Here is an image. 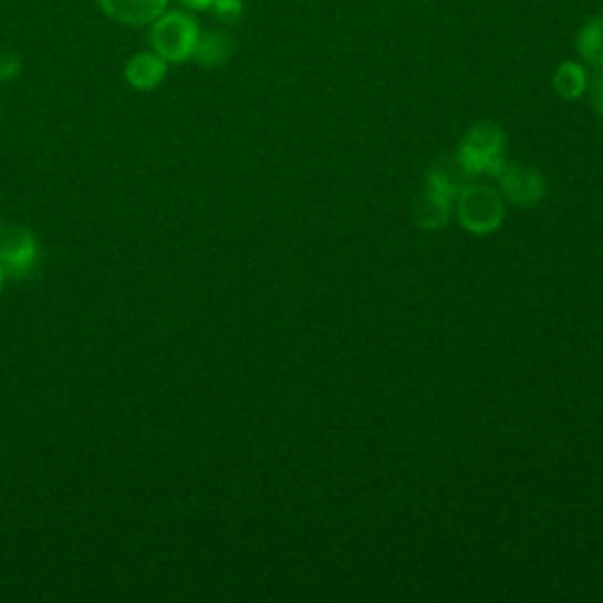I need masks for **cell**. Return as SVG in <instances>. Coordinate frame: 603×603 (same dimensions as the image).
I'll use <instances>...</instances> for the list:
<instances>
[{
  "mask_svg": "<svg viewBox=\"0 0 603 603\" xmlns=\"http://www.w3.org/2000/svg\"><path fill=\"white\" fill-rule=\"evenodd\" d=\"M505 131L498 123H477L471 131L465 135L460 144V154L458 160L462 163V168L471 175H490L498 177L500 170L505 168Z\"/></svg>",
  "mask_w": 603,
  "mask_h": 603,
  "instance_id": "6da1fadb",
  "label": "cell"
},
{
  "mask_svg": "<svg viewBox=\"0 0 603 603\" xmlns=\"http://www.w3.org/2000/svg\"><path fill=\"white\" fill-rule=\"evenodd\" d=\"M460 225L474 236H488L498 231L505 219V198L488 185H471L455 200Z\"/></svg>",
  "mask_w": 603,
  "mask_h": 603,
  "instance_id": "7a4b0ae2",
  "label": "cell"
},
{
  "mask_svg": "<svg viewBox=\"0 0 603 603\" xmlns=\"http://www.w3.org/2000/svg\"><path fill=\"white\" fill-rule=\"evenodd\" d=\"M39 262V241L24 227L0 229V267L6 277L27 279Z\"/></svg>",
  "mask_w": 603,
  "mask_h": 603,
  "instance_id": "3957f363",
  "label": "cell"
},
{
  "mask_svg": "<svg viewBox=\"0 0 603 603\" xmlns=\"http://www.w3.org/2000/svg\"><path fill=\"white\" fill-rule=\"evenodd\" d=\"M498 179H500V194L509 200V204L521 206V208H531L540 204L547 194L544 177L531 166L505 163Z\"/></svg>",
  "mask_w": 603,
  "mask_h": 603,
  "instance_id": "277c9868",
  "label": "cell"
},
{
  "mask_svg": "<svg viewBox=\"0 0 603 603\" xmlns=\"http://www.w3.org/2000/svg\"><path fill=\"white\" fill-rule=\"evenodd\" d=\"M198 31L191 20L181 14H170L154 31V45L166 60L181 62L194 54Z\"/></svg>",
  "mask_w": 603,
  "mask_h": 603,
  "instance_id": "5b68a950",
  "label": "cell"
},
{
  "mask_svg": "<svg viewBox=\"0 0 603 603\" xmlns=\"http://www.w3.org/2000/svg\"><path fill=\"white\" fill-rule=\"evenodd\" d=\"M455 200L434 187L425 185L423 194H419L415 204V222L419 229L425 231H438L448 225L450 212H453Z\"/></svg>",
  "mask_w": 603,
  "mask_h": 603,
  "instance_id": "8992f818",
  "label": "cell"
},
{
  "mask_svg": "<svg viewBox=\"0 0 603 603\" xmlns=\"http://www.w3.org/2000/svg\"><path fill=\"white\" fill-rule=\"evenodd\" d=\"M471 179L474 177L462 168V163L455 158V160L436 163V166L429 170L427 185L434 187L436 191L450 196L453 200H458V196L471 185Z\"/></svg>",
  "mask_w": 603,
  "mask_h": 603,
  "instance_id": "52a82bcc",
  "label": "cell"
},
{
  "mask_svg": "<svg viewBox=\"0 0 603 603\" xmlns=\"http://www.w3.org/2000/svg\"><path fill=\"white\" fill-rule=\"evenodd\" d=\"M102 6L125 24H144L154 20L166 6V0H102Z\"/></svg>",
  "mask_w": 603,
  "mask_h": 603,
  "instance_id": "ba28073f",
  "label": "cell"
},
{
  "mask_svg": "<svg viewBox=\"0 0 603 603\" xmlns=\"http://www.w3.org/2000/svg\"><path fill=\"white\" fill-rule=\"evenodd\" d=\"M588 71L575 62H563L554 73V90L563 100H578L588 93Z\"/></svg>",
  "mask_w": 603,
  "mask_h": 603,
  "instance_id": "9c48e42d",
  "label": "cell"
},
{
  "mask_svg": "<svg viewBox=\"0 0 603 603\" xmlns=\"http://www.w3.org/2000/svg\"><path fill=\"white\" fill-rule=\"evenodd\" d=\"M163 73H166V64L152 58V54H139V58L127 66V81L139 90H149L160 83Z\"/></svg>",
  "mask_w": 603,
  "mask_h": 603,
  "instance_id": "30bf717a",
  "label": "cell"
},
{
  "mask_svg": "<svg viewBox=\"0 0 603 603\" xmlns=\"http://www.w3.org/2000/svg\"><path fill=\"white\" fill-rule=\"evenodd\" d=\"M578 50L590 64L603 69V17L590 20L578 35Z\"/></svg>",
  "mask_w": 603,
  "mask_h": 603,
  "instance_id": "8fae6325",
  "label": "cell"
},
{
  "mask_svg": "<svg viewBox=\"0 0 603 603\" xmlns=\"http://www.w3.org/2000/svg\"><path fill=\"white\" fill-rule=\"evenodd\" d=\"M196 58L208 64V66H215V64H222L229 60V54H231V43L225 39V35H219V33H210L206 35L204 41H198L196 43V50H194Z\"/></svg>",
  "mask_w": 603,
  "mask_h": 603,
  "instance_id": "7c38bea8",
  "label": "cell"
},
{
  "mask_svg": "<svg viewBox=\"0 0 603 603\" xmlns=\"http://www.w3.org/2000/svg\"><path fill=\"white\" fill-rule=\"evenodd\" d=\"M588 93H590V104L594 112L603 116V69L596 73L592 83H588Z\"/></svg>",
  "mask_w": 603,
  "mask_h": 603,
  "instance_id": "4fadbf2b",
  "label": "cell"
},
{
  "mask_svg": "<svg viewBox=\"0 0 603 603\" xmlns=\"http://www.w3.org/2000/svg\"><path fill=\"white\" fill-rule=\"evenodd\" d=\"M212 6L225 20H236L241 14V0H215Z\"/></svg>",
  "mask_w": 603,
  "mask_h": 603,
  "instance_id": "5bb4252c",
  "label": "cell"
},
{
  "mask_svg": "<svg viewBox=\"0 0 603 603\" xmlns=\"http://www.w3.org/2000/svg\"><path fill=\"white\" fill-rule=\"evenodd\" d=\"M185 3L194 6V8H208V6L215 3V0H185Z\"/></svg>",
  "mask_w": 603,
  "mask_h": 603,
  "instance_id": "9a60e30c",
  "label": "cell"
},
{
  "mask_svg": "<svg viewBox=\"0 0 603 603\" xmlns=\"http://www.w3.org/2000/svg\"><path fill=\"white\" fill-rule=\"evenodd\" d=\"M3 283H6V271L0 267V292H3Z\"/></svg>",
  "mask_w": 603,
  "mask_h": 603,
  "instance_id": "2e32d148",
  "label": "cell"
}]
</instances>
